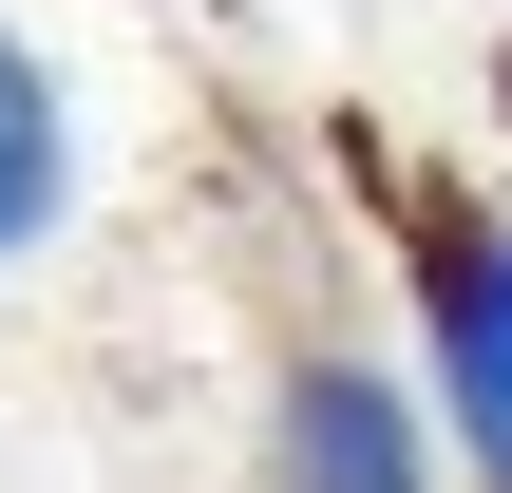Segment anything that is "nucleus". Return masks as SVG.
Segmentation results:
<instances>
[{
    "instance_id": "f257e3e1",
    "label": "nucleus",
    "mask_w": 512,
    "mask_h": 493,
    "mask_svg": "<svg viewBox=\"0 0 512 493\" xmlns=\"http://www.w3.org/2000/svg\"><path fill=\"white\" fill-rule=\"evenodd\" d=\"M266 493H437V418L380 380V361H285L266 399Z\"/></svg>"
},
{
    "instance_id": "f03ea898",
    "label": "nucleus",
    "mask_w": 512,
    "mask_h": 493,
    "mask_svg": "<svg viewBox=\"0 0 512 493\" xmlns=\"http://www.w3.org/2000/svg\"><path fill=\"white\" fill-rule=\"evenodd\" d=\"M418 342H437V418L475 493H512V342H494V228L475 209H418Z\"/></svg>"
},
{
    "instance_id": "20e7f679",
    "label": "nucleus",
    "mask_w": 512,
    "mask_h": 493,
    "mask_svg": "<svg viewBox=\"0 0 512 493\" xmlns=\"http://www.w3.org/2000/svg\"><path fill=\"white\" fill-rule=\"evenodd\" d=\"M494 342H512V228H494Z\"/></svg>"
},
{
    "instance_id": "7ed1b4c3",
    "label": "nucleus",
    "mask_w": 512,
    "mask_h": 493,
    "mask_svg": "<svg viewBox=\"0 0 512 493\" xmlns=\"http://www.w3.org/2000/svg\"><path fill=\"white\" fill-rule=\"evenodd\" d=\"M57 209H76V95H57V57L0 19V266L57 247Z\"/></svg>"
}]
</instances>
